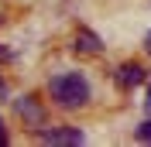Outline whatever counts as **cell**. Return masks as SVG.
<instances>
[{"instance_id":"cell-1","label":"cell","mask_w":151,"mask_h":147,"mask_svg":"<svg viewBox=\"0 0 151 147\" xmlns=\"http://www.w3.org/2000/svg\"><path fill=\"white\" fill-rule=\"evenodd\" d=\"M48 96L62 110H79L93 99V89H89V79L83 72H58L48 79Z\"/></svg>"},{"instance_id":"cell-2","label":"cell","mask_w":151,"mask_h":147,"mask_svg":"<svg viewBox=\"0 0 151 147\" xmlns=\"http://www.w3.org/2000/svg\"><path fill=\"white\" fill-rule=\"evenodd\" d=\"M38 137H41V144H83L86 133L79 127H58V130H41Z\"/></svg>"},{"instance_id":"cell-3","label":"cell","mask_w":151,"mask_h":147,"mask_svg":"<svg viewBox=\"0 0 151 147\" xmlns=\"http://www.w3.org/2000/svg\"><path fill=\"white\" fill-rule=\"evenodd\" d=\"M141 82H144V65L127 62V65L117 69V86L120 89H134V86H141Z\"/></svg>"},{"instance_id":"cell-4","label":"cell","mask_w":151,"mask_h":147,"mask_svg":"<svg viewBox=\"0 0 151 147\" xmlns=\"http://www.w3.org/2000/svg\"><path fill=\"white\" fill-rule=\"evenodd\" d=\"M72 48H76V51H83V55H100V48H103V45H100V38H96L93 31H79Z\"/></svg>"},{"instance_id":"cell-5","label":"cell","mask_w":151,"mask_h":147,"mask_svg":"<svg viewBox=\"0 0 151 147\" xmlns=\"http://www.w3.org/2000/svg\"><path fill=\"white\" fill-rule=\"evenodd\" d=\"M14 106H17V113H21L24 120H31L35 127H41V120H45V116H41V110H38L35 103H31V96H24V99H17Z\"/></svg>"},{"instance_id":"cell-6","label":"cell","mask_w":151,"mask_h":147,"mask_svg":"<svg viewBox=\"0 0 151 147\" xmlns=\"http://www.w3.org/2000/svg\"><path fill=\"white\" fill-rule=\"evenodd\" d=\"M137 137H141V140H148V144H151V120L137 127Z\"/></svg>"},{"instance_id":"cell-7","label":"cell","mask_w":151,"mask_h":147,"mask_svg":"<svg viewBox=\"0 0 151 147\" xmlns=\"http://www.w3.org/2000/svg\"><path fill=\"white\" fill-rule=\"evenodd\" d=\"M7 140H10V137H7V127H4V120H0V147L7 144Z\"/></svg>"},{"instance_id":"cell-8","label":"cell","mask_w":151,"mask_h":147,"mask_svg":"<svg viewBox=\"0 0 151 147\" xmlns=\"http://www.w3.org/2000/svg\"><path fill=\"white\" fill-rule=\"evenodd\" d=\"M144 110H148V116H151V89H148V96H144Z\"/></svg>"},{"instance_id":"cell-9","label":"cell","mask_w":151,"mask_h":147,"mask_svg":"<svg viewBox=\"0 0 151 147\" xmlns=\"http://www.w3.org/2000/svg\"><path fill=\"white\" fill-rule=\"evenodd\" d=\"M144 51L151 55V31H148V38H144Z\"/></svg>"},{"instance_id":"cell-10","label":"cell","mask_w":151,"mask_h":147,"mask_svg":"<svg viewBox=\"0 0 151 147\" xmlns=\"http://www.w3.org/2000/svg\"><path fill=\"white\" fill-rule=\"evenodd\" d=\"M0 58H10V51H4V48H0Z\"/></svg>"},{"instance_id":"cell-11","label":"cell","mask_w":151,"mask_h":147,"mask_svg":"<svg viewBox=\"0 0 151 147\" xmlns=\"http://www.w3.org/2000/svg\"><path fill=\"white\" fill-rule=\"evenodd\" d=\"M0 92H4V79H0Z\"/></svg>"}]
</instances>
